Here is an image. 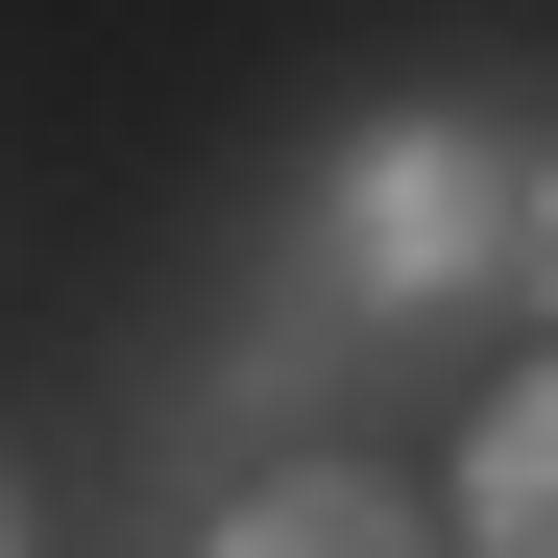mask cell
<instances>
[{"instance_id": "obj_1", "label": "cell", "mask_w": 558, "mask_h": 558, "mask_svg": "<svg viewBox=\"0 0 558 558\" xmlns=\"http://www.w3.org/2000/svg\"><path fill=\"white\" fill-rule=\"evenodd\" d=\"M340 267H364L389 316H437V292H486V267H510V170L461 146V122H389V146L340 170Z\"/></svg>"}, {"instance_id": "obj_2", "label": "cell", "mask_w": 558, "mask_h": 558, "mask_svg": "<svg viewBox=\"0 0 558 558\" xmlns=\"http://www.w3.org/2000/svg\"><path fill=\"white\" fill-rule=\"evenodd\" d=\"M461 534H486V558H558V364L486 413V461H461Z\"/></svg>"}, {"instance_id": "obj_3", "label": "cell", "mask_w": 558, "mask_h": 558, "mask_svg": "<svg viewBox=\"0 0 558 558\" xmlns=\"http://www.w3.org/2000/svg\"><path fill=\"white\" fill-rule=\"evenodd\" d=\"M195 558H413V510H389V486H267V510H219Z\"/></svg>"}, {"instance_id": "obj_4", "label": "cell", "mask_w": 558, "mask_h": 558, "mask_svg": "<svg viewBox=\"0 0 558 558\" xmlns=\"http://www.w3.org/2000/svg\"><path fill=\"white\" fill-rule=\"evenodd\" d=\"M510 267H534V292H558V170H510Z\"/></svg>"}, {"instance_id": "obj_5", "label": "cell", "mask_w": 558, "mask_h": 558, "mask_svg": "<svg viewBox=\"0 0 558 558\" xmlns=\"http://www.w3.org/2000/svg\"><path fill=\"white\" fill-rule=\"evenodd\" d=\"M0 558H25V534H0Z\"/></svg>"}]
</instances>
